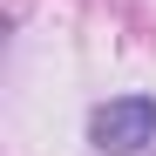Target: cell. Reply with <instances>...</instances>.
<instances>
[{"label": "cell", "mask_w": 156, "mask_h": 156, "mask_svg": "<svg viewBox=\"0 0 156 156\" xmlns=\"http://www.w3.org/2000/svg\"><path fill=\"white\" fill-rule=\"evenodd\" d=\"M156 143V95H109L88 109V149L102 156H136Z\"/></svg>", "instance_id": "6da1fadb"}]
</instances>
